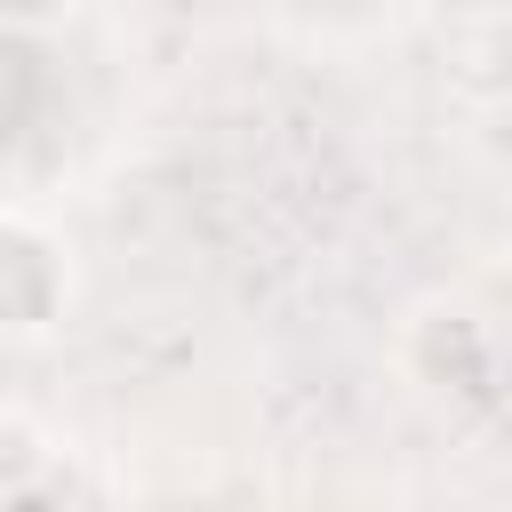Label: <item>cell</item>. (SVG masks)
Instances as JSON below:
<instances>
[{"label": "cell", "mask_w": 512, "mask_h": 512, "mask_svg": "<svg viewBox=\"0 0 512 512\" xmlns=\"http://www.w3.org/2000/svg\"><path fill=\"white\" fill-rule=\"evenodd\" d=\"M72 312V240L40 208H0V328L16 344H48Z\"/></svg>", "instance_id": "obj_1"}, {"label": "cell", "mask_w": 512, "mask_h": 512, "mask_svg": "<svg viewBox=\"0 0 512 512\" xmlns=\"http://www.w3.org/2000/svg\"><path fill=\"white\" fill-rule=\"evenodd\" d=\"M400 368H408L424 392L464 400V392L488 384V368H496V336H488V320H480L472 304L432 296V304H416V312L400 320Z\"/></svg>", "instance_id": "obj_2"}, {"label": "cell", "mask_w": 512, "mask_h": 512, "mask_svg": "<svg viewBox=\"0 0 512 512\" xmlns=\"http://www.w3.org/2000/svg\"><path fill=\"white\" fill-rule=\"evenodd\" d=\"M56 456H64V448H56L24 408H0V504H40Z\"/></svg>", "instance_id": "obj_3"}, {"label": "cell", "mask_w": 512, "mask_h": 512, "mask_svg": "<svg viewBox=\"0 0 512 512\" xmlns=\"http://www.w3.org/2000/svg\"><path fill=\"white\" fill-rule=\"evenodd\" d=\"M456 80L488 104H512V16H488L464 48H456Z\"/></svg>", "instance_id": "obj_4"}, {"label": "cell", "mask_w": 512, "mask_h": 512, "mask_svg": "<svg viewBox=\"0 0 512 512\" xmlns=\"http://www.w3.org/2000/svg\"><path fill=\"white\" fill-rule=\"evenodd\" d=\"M80 8H88V0H0V16H8L16 40H48V32H64Z\"/></svg>", "instance_id": "obj_5"}]
</instances>
